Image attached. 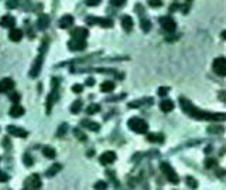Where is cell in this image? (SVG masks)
<instances>
[{
  "label": "cell",
  "mask_w": 226,
  "mask_h": 190,
  "mask_svg": "<svg viewBox=\"0 0 226 190\" xmlns=\"http://www.w3.org/2000/svg\"><path fill=\"white\" fill-rule=\"evenodd\" d=\"M13 87H14V83H13L12 78L0 79V92H7L10 90H13Z\"/></svg>",
  "instance_id": "7c38bea8"
},
{
  "label": "cell",
  "mask_w": 226,
  "mask_h": 190,
  "mask_svg": "<svg viewBox=\"0 0 226 190\" xmlns=\"http://www.w3.org/2000/svg\"><path fill=\"white\" fill-rule=\"evenodd\" d=\"M100 24L102 27H112L113 26V21L110 19H96V17H88L86 19V24Z\"/></svg>",
  "instance_id": "52a82bcc"
},
{
  "label": "cell",
  "mask_w": 226,
  "mask_h": 190,
  "mask_svg": "<svg viewBox=\"0 0 226 190\" xmlns=\"http://www.w3.org/2000/svg\"><path fill=\"white\" fill-rule=\"evenodd\" d=\"M61 169H62V166H61V165H58V163H55V165H52L48 170H47V172H45V174H47L48 178H52L54 174H57Z\"/></svg>",
  "instance_id": "603a6c76"
},
{
  "label": "cell",
  "mask_w": 226,
  "mask_h": 190,
  "mask_svg": "<svg viewBox=\"0 0 226 190\" xmlns=\"http://www.w3.org/2000/svg\"><path fill=\"white\" fill-rule=\"evenodd\" d=\"M72 24H74V17L69 16V14L64 16L61 19V21H59V27H61V29H68V27H71Z\"/></svg>",
  "instance_id": "9a60e30c"
},
{
  "label": "cell",
  "mask_w": 226,
  "mask_h": 190,
  "mask_svg": "<svg viewBox=\"0 0 226 190\" xmlns=\"http://www.w3.org/2000/svg\"><path fill=\"white\" fill-rule=\"evenodd\" d=\"M141 29H143V31H150V29H151V23L148 20H141Z\"/></svg>",
  "instance_id": "4dcf8cb0"
},
{
  "label": "cell",
  "mask_w": 226,
  "mask_h": 190,
  "mask_svg": "<svg viewBox=\"0 0 226 190\" xmlns=\"http://www.w3.org/2000/svg\"><path fill=\"white\" fill-rule=\"evenodd\" d=\"M160 169L164 172V174L167 176V179H168L171 183H180V178H178V174L175 173V170L170 166V163H167V162H163L160 165Z\"/></svg>",
  "instance_id": "3957f363"
},
{
  "label": "cell",
  "mask_w": 226,
  "mask_h": 190,
  "mask_svg": "<svg viewBox=\"0 0 226 190\" xmlns=\"http://www.w3.org/2000/svg\"><path fill=\"white\" fill-rule=\"evenodd\" d=\"M187 2H191V0H187Z\"/></svg>",
  "instance_id": "7dc6e473"
},
{
  "label": "cell",
  "mask_w": 226,
  "mask_h": 190,
  "mask_svg": "<svg viewBox=\"0 0 226 190\" xmlns=\"http://www.w3.org/2000/svg\"><path fill=\"white\" fill-rule=\"evenodd\" d=\"M7 7L8 9H14V7H16V0H8V2H7Z\"/></svg>",
  "instance_id": "ee69618b"
},
{
  "label": "cell",
  "mask_w": 226,
  "mask_h": 190,
  "mask_svg": "<svg viewBox=\"0 0 226 190\" xmlns=\"http://www.w3.org/2000/svg\"><path fill=\"white\" fill-rule=\"evenodd\" d=\"M160 108L163 112H171L174 109V102L170 101V99H164V101L160 104Z\"/></svg>",
  "instance_id": "44dd1931"
},
{
  "label": "cell",
  "mask_w": 226,
  "mask_h": 190,
  "mask_svg": "<svg viewBox=\"0 0 226 190\" xmlns=\"http://www.w3.org/2000/svg\"><path fill=\"white\" fill-rule=\"evenodd\" d=\"M49 24V17L48 16H41L40 17V20H38V27H40V29H45V27H47V26Z\"/></svg>",
  "instance_id": "484cf974"
},
{
  "label": "cell",
  "mask_w": 226,
  "mask_h": 190,
  "mask_svg": "<svg viewBox=\"0 0 226 190\" xmlns=\"http://www.w3.org/2000/svg\"><path fill=\"white\" fill-rule=\"evenodd\" d=\"M58 79L52 78V90L49 92V97H48V104H47V112L51 111V108H52V104L55 102L58 99Z\"/></svg>",
  "instance_id": "277c9868"
},
{
  "label": "cell",
  "mask_w": 226,
  "mask_h": 190,
  "mask_svg": "<svg viewBox=\"0 0 226 190\" xmlns=\"http://www.w3.org/2000/svg\"><path fill=\"white\" fill-rule=\"evenodd\" d=\"M127 126L136 133H146L148 131L147 122L144 119H141V118H132V119H129Z\"/></svg>",
  "instance_id": "7a4b0ae2"
},
{
  "label": "cell",
  "mask_w": 226,
  "mask_h": 190,
  "mask_svg": "<svg viewBox=\"0 0 226 190\" xmlns=\"http://www.w3.org/2000/svg\"><path fill=\"white\" fill-rule=\"evenodd\" d=\"M74 135H75L76 138H78V139H81L82 142L86 141V135H85V133H83L82 131H78V129H75V131H74Z\"/></svg>",
  "instance_id": "f546056e"
},
{
  "label": "cell",
  "mask_w": 226,
  "mask_h": 190,
  "mask_svg": "<svg viewBox=\"0 0 226 190\" xmlns=\"http://www.w3.org/2000/svg\"><path fill=\"white\" fill-rule=\"evenodd\" d=\"M42 155H44L45 157H48V159H54L55 157V149L51 148V146H45V148H42Z\"/></svg>",
  "instance_id": "cb8c5ba5"
},
{
  "label": "cell",
  "mask_w": 226,
  "mask_h": 190,
  "mask_svg": "<svg viewBox=\"0 0 226 190\" xmlns=\"http://www.w3.org/2000/svg\"><path fill=\"white\" fill-rule=\"evenodd\" d=\"M7 132L10 133V135H13V136H19V138H25L27 136V132H25L24 129L21 128H17V126H7Z\"/></svg>",
  "instance_id": "4fadbf2b"
},
{
  "label": "cell",
  "mask_w": 226,
  "mask_h": 190,
  "mask_svg": "<svg viewBox=\"0 0 226 190\" xmlns=\"http://www.w3.org/2000/svg\"><path fill=\"white\" fill-rule=\"evenodd\" d=\"M8 114H10L13 118H19V116H21L23 114H24V108L20 107V105H14V107L10 108Z\"/></svg>",
  "instance_id": "d6986e66"
},
{
  "label": "cell",
  "mask_w": 226,
  "mask_h": 190,
  "mask_svg": "<svg viewBox=\"0 0 226 190\" xmlns=\"http://www.w3.org/2000/svg\"><path fill=\"white\" fill-rule=\"evenodd\" d=\"M99 109H100V107H99L98 104H90L89 107L86 108V114L88 115H93V114L99 112Z\"/></svg>",
  "instance_id": "4316f807"
},
{
  "label": "cell",
  "mask_w": 226,
  "mask_h": 190,
  "mask_svg": "<svg viewBox=\"0 0 226 190\" xmlns=\"http://www.w3.org/2000/svg\"><path fill=\"white\" fill-rule=\"evenodd\" d=\"M68 47H69L72 51H81V50L86 48V41H85V40H79V38H72V40L68 43Z\"/></svg>",
  "instance_id": "ba28073f"
},
{
  "label": "cell",
  "mask_w": 226,
  "mask_h": 190,
  "mask_svg": "<svg viewBox=\"0 0 226 190\" xmlns=\"http://www.w3.org/2000/svg\"><path fill=\"white\" fill-rule=\"evenodd\" d=\"M20 94H17V92H13L12 95H10V99H12L13 102H19V101H20Z\"/></svg>",
  "instance_id": "d590c367"
},
{
  "label": "cell",
  "mask_w": 226,
  "mask_h": 190,
  "mask_svg": "<svg viewBox=\"0 0 226 190\" xmlns=\"http://www.w3.org/2000/svg\"><path fill=\"white\" fill-rule=\"evenodd\" d=\"M160 24H161V27H163L165 31H168V33L175 31V27H177L175 21H174L171 17H161V19H160Z\"/></svg>",
  "instance_id": "8992f818"
},
{
  "label": "cell",
  "mask_w": 226,
  "mask_h": 190,
  "mask_svg": "<svg viewBox=\"0 0 226 190\" xmlns=\"http://www.w3.org/2000/svg\"><path fill=\"white\" fill-rule=\"evenodd\" d=\"M95 189H106V183L105 182H98L95 185Z\"/></svg>",
  "instance_id": "7bdbcfd3"
},
{
  "label": "cell",
  "mask_w": 226,
  "mask_h": 190,
  "mask_svg": "<svg viewBox=\"0 0 226 190\" xmlns=\"http://www.w3.org/2000/svg\"><path fill=\"white\" fill-rule=\"evenodd\" d=\"M82 90H83L82 85H74V87H72V91H74L75 94H81V92H82Z\"/></svg>",
  "instance_id": "f35d334b"
},
{
  "label": "cell",
  "mask_w": 226,
  "mask_h": 190,
  "mask_svg": "<svg viewBox=\"0 0 226 190\" xmlns=\"http://www.w3.org/2000/svg\"><path fill=\"white\" fill-rule=\"evenodd\" d=\"M88 156H93V150H89V152H88Z\"/></svg>",
  "instance_id": "bcb514c9"
},
{
  "label": "cell",
  "mask_w": 226,
  "mask_h": 190,
  "mask_svg": "<svg viewBox=\"0 0 226 190\" xmlns=\"http://www.w3.org/2000/svg\"><path fill=\"white\" fill-rule=\"evenodd\" d=\"M93 84H95V79L93 78H88L86 79V85H88V87H92Z\"/></svg>",
  "instance_id": "f6af8a7d"
},
{
  "label": "cell",
  "mask_w": 226,
  "mask_h": 190,
  "mask_svg": "<svg viewBox=\"0 0 226 190\" xmlns=\"http://www.w3.org/2000/svg\"><path fill=\"white\" fill-rule=\"evenodd\" d=\"M181 108L184 109L185 114H188L194 119H202V121H225L226 115L219 112V114H212V112H204L201 109H198L195 105L189 102L187 98H180Z\"/></svg>",
  "instance_id": "6da1fadb"
},
{
  "label": "cell",
  "mask_w": 226,
  "mask_h": 190,
  "mask_svg": "<svg viewBox=\"0 0 226 190\" xmlns=\"http://www.w3.org/2000/svg\"><path fill=\"white\" fill-rule=\"evenodd\" d=\"M215 165H216V160H214V159H208V160L205 162V166H206V167H214Z\"/></svg>",
  "instance_id": "ab89813d"
},
{
  "label": "cell",
  "mask_w": 226,
  "mask_h": 190,
  "mask_svg": "<svg viewBox=\"0 0 226 190\" xmlns=\"http://www.w3.org/2000/svg\"><path fill=\"white\" fill-rule=\"evenodd\" d=\"M14 23H16V20H14V17H12V16H3L0 19V26H2V27H13Z\"/></svg>",
  "instance_id": "e0dca14e"
},
{
  "label": "cell",
  "mask_w": 226,
  "mask_h": 190,
  "mask_svg": "<svg viewBox=\"0 0 226 190\" xmlns=\"http://www.w3.org/2000/svg\"><path fill=\"white\" fill-rule=\"evenodd\" d=\"M82 126L90 129V131H93V132H98L99 129H100V125L96 124V122H93V121H89V119H83L82 121Z\"/></svg>",
  "instance_id": "2e32d148"
},
{
  "label": "cell",
  "mask_w": 226,
  "mask_h": 190,
  "mask_svg": "<svg viewBox=\"0 0 226 190\" xmlns=\"http://www.w3.org/2000/svg\"><path fill=\"white\" fill-rule=\"evenodd\" d=\"M8 38L12 40V41H20L21 38H23V31L20 29H12L10 30V33H8Z\"/></svg>",
  "instance_id": "5bb4252c"
},
{
  "label": "cell",
  "mask_w": 226,
  "mask_h": 190,
  "mask_svg": "<svg viewBox=\"0 0 226 190\" xmlns=\"http://www.w3.org/2000/svg\"><path fill=\"white\" fill-rule=\"evenodd\" d=\"M208 129H209V132H211V133H214V132H216V133H223V128H222V126H216V128L211 126V128H208Z\"/></svg>",
  "instance_id": "836d02e7"
},
{
  "label": "cell",
  "mask_w": 226,
  "mask_h": 190,
  "mask_svg": "<svg viewBox=\"0 0 226 190\" xmlns=\"http://www.w3.org/2000/svg\"><path fill=\"white\" fill-rule=\"evenodd\" d=\"M100 2H102V0H86L88 6H98Z\"/></svg>",
  "instance_id": "b9f144b4"
},
{
  "label": "cell",
  "mask_w": 226,
  "mask_h": 190,
  "mask_svg": "<svg viewBox=\"0 0 226 190\" xmlns=\"http://www.w3.org/2000/svg\"><path fill=\"white\" fill-rule=\"evenodd\" d=\"M23 159H24L25 166H31V165H33V159H31V156H30L29 153H25L24 156H23Z\"/></svg>",
  "instance_id": "d6a6232c"
},
{
  "label": "cell",
  "mask_w": 226,
  "mask_h": 190,
  "mask_svg": "<svg viewBox=\"0 0 226 190\" xmlns=\"http://www.w3.org/2000/svg\"><path fill=\"white\" fill-rule=\"evenodd\" d=\"M8 180V174H6L4 172L0 170V182H7Z\"/></svg>",
  "instance_id": "60d3db41"
},
{
  "label": "cell",
  "mask_w": 226,
  "mask_h": 190,
  "mask_svg": "<svg viewBox=\"0 0 226 190\" xmlns=\"http://www.w3.org/2000/svg\"><path fill=\"white\" fill-rule=\"evenodd\" d=\"M187 185H188V187H192V189L198 187L197 180H195V179H192V178H187Z\"/></svg>",
  "instance_id": "1f68e13d"
},
{
  "label": "cell",
  "mask_w": 226,
  "mask_h": 190,
  "mask_svg": "<svg viewBox=\"0 0 226 190\" xmlns=\"http://www.w3.org/2000/svg\"><path fill=\"white\" fill-rule=\"evenodd\" d=\"M81 107H82L81 99H76V101L72 104V107H71V112H72V114H78V112L81 111Z\"/></svg>",
  "instance_id": "83f0119b"
},
{
  "label": "cell",
  "mask_w": 226,
  "mask_h": 190,
  "mask_svg": "<svg viewBox=\"0 0 226 190\" xmlns=\"http://www.w3.org/2000/svg\"><path fill=\"white\" fill-rule=\"evenodd\" d=\"M214 71L219 77H225L226 75V60L223 57H219L214 61Z\"/></svg>",
  "instance_id": "5b68a950"
},
{
  "label": "cell",
  "mask_w": 226,
  "mask_h": 190,
  "mask_svg": "<svg viewBox=\"0 0 226 190\" xmlns=\"http://www.w3.org/2000/svg\"><path fill=\"white\" fill-rule=\"evenodd\" d=\"M88 37V30L86 29H76L72 31V38H79V40H85Z\"/></svg>",
  "instance_id": "ffe728a7"
},
{
  "label": "cell",
  "mask_w": 226,
  "mask_h": 190,
  "mask_svg": "<svg viewBox=\"0 0 226 190\" xmlns=\"http://www.w3.org/2000/svg\"><path fill=\"white\" fill-rule=\"evenodd\" d=\"M115 160H116V153L110 152V150L102 153V156L99 157V162H100L102 165H110V163H113Z\"/></svg>",
  "instance_id": "8fae6325"
},
{
  "label": "cell",
  "mask_w": 226,
  "mask_h": 190,
  "mask_svg": "<svg viewBox=\"0 0 226 190\" xmlns=\"http://www.w3.org/2000/svg\"><path fill=\"white\" fill-rule=\"evenodd\" d=\"M66 131H68V125H66V124H62L61 126H59V129L57 131V136H59V138L64 136V135L66 133Z\"/></svg>",
  "instance_id": "f1b7e54d"
},
{
  "label": "cell",
  "mask_w": 226,
  "mask_h": 190,
  "mask_svg": "<svg viewBox=\"0 0 226 190\" xmlns=\"http://www.w3.org/2000/svg\"><path fill=\"white\" fill-rule=\"evenodd\" d=\"M170 91V88H167V87H163V88H158V95H161V97H164L165 94H167V92Z\"/></svg>",
  "instance_id": "74e56055"
},
{
  "label": "cell",
  "mask_w": 226,
  "mask_h": 190,
  "mask_svg": "<svg viewBox=\"0 0 226 190\" xmlns=\"http://www.w3.org/2000/svg\"><path fill=\"white\" fill-rule=\"evenodd\" d=\"M115 90V83L113 81H105L100 84V91L102 92H110Z\"/></svg>",
  "instance_id": "7402d4cb"
},
{
  "label": "cell",
  "mask_w": 226,
  "mask_h": 190,
  "mask_svg": "<svg viewBox=\"0 0 226 190\" xmlns=\"http://www.w3.org/2000/svg\"><path fill=\"white\" fill-rule=\"evenodd\" d=\"M41 187V180L37 174H33L31 178L25 180V189H40Z\"/></svg>",
  "instance_id": "30bf717a"
},
{
  "label": "cell",
  "mask_w": 226,
  "mask_h": 190,
  "mask_svg": "<svg viewBox=\"0 0 226 190\" xmlns=\"http://www.w3.org/2000/svg\"><path fill=\"white\" fill-rule=\"evenodd\" d=\"M122 26L126 31H132L133 29V19L130 16H123L122 17Z\"/></svg>",
  "instance_id": "ac0fdd59"
},
{
  "label": "cell",
  "mask_w": 226,
  "mask_h": 190,
  "mask_svg": "<svg viewBox=\"0 0 226 190\" xmlns=\"http://www.w3.org/2000/svg\"><path fill=\"white\" fill-rule=\"evenodd\" d=\"M148 3H150L151 7H160V6H161V0H150Z\"/></svg>",
  "instance_id": "8d00e7d4"
},
{
  "label": "cell",
  "mask_w": 226,
  "mask_h": 190,
  "mask_svg": "<svg viewBox=\"0 0 226 190\" xmlns=\"http://www.w3.org/2000/svg\"><path fill=\"white\" fill-rule=\"evenodd\" d=\"M147 141L150 142H163L164 141V136L161 133H150L147 136Z\"/></svg>",
  "instance_id": "d4e9b609"
},
{
  "label": "cell",
  "mask_w": 226,
  "mask_h": 190,
  "mask_svg": "<svg viewBox=\"0 0 226 190\" xmlns=\"http://www.w3.org/2000/svg\"><path fill=\"white\" fill-rule=\"evenodd\" d=\"M110 3L116 7H122L124 3H126V0H110Z\"/></svg>",
  "instance_id": "e575fe53"
},
{
  "label": "cell",
  "mask_w": 226,
  "mask_h": 190,
  "mask_svg": "<svg viewBox=\"0 0 226 190\" xmlns=\"http://www.w3.org/2000/svg\"><path fill=\"white\" fill-rule=\"evenodd\" d=\"M42 58H44V54L42 53L35 58L33 68H31V71H30V77H37V75L40 74V70H41V67H42Z\"/></svg>",
  "instance_id": "9c48e42d"
}]
</instances>
